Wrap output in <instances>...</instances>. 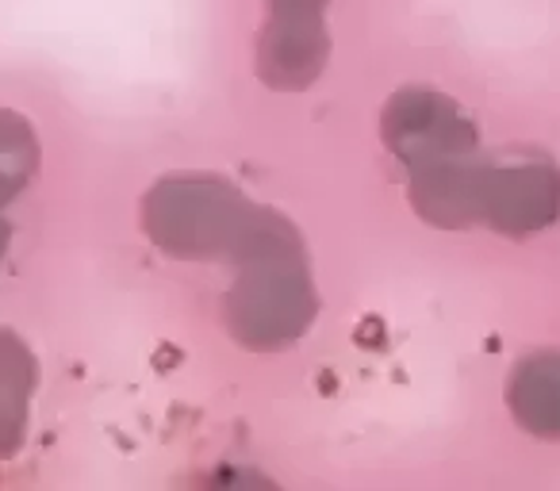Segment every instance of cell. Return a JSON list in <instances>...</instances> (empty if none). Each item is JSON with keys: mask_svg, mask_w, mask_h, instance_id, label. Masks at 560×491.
Listing matches in <instances>:
<instances>
[{"mask_svg": "<svg viewBox=\"0 0 560 491\" xmlns=\"http://www.w3.org/2000/svg\"><path fill=\"white\" fill-rule=\"evenodd\" d=\"M384 139L411 173L457 162L480 150L476 127L460 116L457 104L434 89H404L384 108Z\"/></svg>", "mask_w": 560, "mask_h": 491, "instance_id": "4", "label": "cell"}, {"mask_svg": "<svg viewBox=\"0 0 560 491\" xmlns=\"http://www.w3.org/2000/svg\"><path fill=\"white\" fill-rule=\"evenodd\" d=\"M560 215V169L545 154L483 157L476 169L472 223L503 234H534Z\"/></svg>", "mask_w": 560, "mask_h": 491, "instance_id": "3", "label": "cell"}, {"mask_svg": "<svg viewBox=\"0 0 560 491\" xmlns=\"http://www.w3.org/2000/svg\"><path fill=\"white\" fill-rule=\"evenodd\" d=\"M147 231L165 254L177 258L242 261L300 250V234L272 211H257L242 192L215 177H173L147 196Z\"/></svg>", "mask_w": 560, "mask_h": 491, "instance_id": "1", "label": "cell"}, {"mask_svg": "<svg viewBox=\"0 0 560 491\" xmlns=\"http://www.w3.org/2000/svg\"><path fill=\"white\" fill-rule=\"evenodd\" d=\"M246 277H238L226 319L242 346L254 350H277L307 330L315 315V292L304 269V250L269 254V258L246 261Z\"/></svg>", "mask_w": 560, "mask_h": 491, "instance_id": "2", "label": "cell"}, {"mask_svg": "<svg viewBox=\"0 0 560 491\" xmlns=\"http://www.w3.org/2000/svg\"><path fill=\"white\" fill-rule=\"evenodd\" d=\"M327 0H269V16H323Z\"/></svg>", "mask_w": 560, "mask_h": 491, "instance_id": "6", "label": "cell"}, {"mask_svg": "<svg viewBox=\"0 0 560 491\" xmlns=\"http://www.w3.org/2000/svg\"><path fill=\"white\" fill-rule=\"evenodd\" d=\"M514 419L537 437H560V353H534L511 376L506 388Z\"/></svg>", "mask_w": 560, "mask_h": 491, "instance_id": "5", "label": "cell"}]
</instances>
